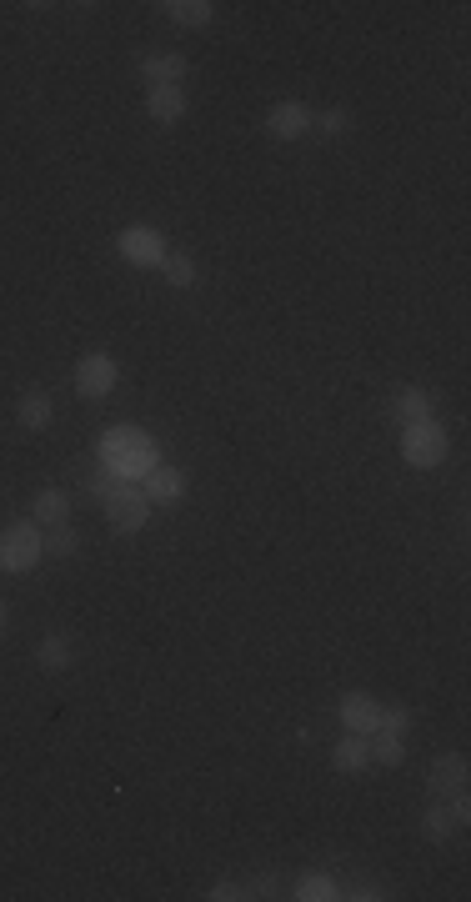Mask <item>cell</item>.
I'll use <instances>...</instances> for the list:
<instances>
[{"label":"cell","mask_w":471,"mask_h":902,"mask_svg":"<svg viewBox=\"0 0 471 902\" xmlns=\"http://www.w3.org/2000/svg\"><path fill=\"white\" fill-rule=\"evenodd\" d=\"M341 897H351V902H381L386 892H381L376 882H356V887H351V892H341Z\"/></svg>","instance_id":"cell-29"},{"label":"cell","mask_w":471,"mask_h":902,"mask_svg":"<svg viewBox=\"0 0 471 902\" xmlns=\"http://www.w3.org/2000/svg\"><path fill=\"white\" fill-rule=\"evenodd\" d=\"M36 662H41L46 672H66V667H71V642H66L61 632L41 637V647H36Z\"/></svg>","instance_id":"cell-18"},{"label":"cell","mask_w":471,"mask_h":902,"mask_svg":"<svg viewBox=\"0 0 471 902\" xmlns=\"http://www.w3.org/2000/svg\"><path fill=\"white\" fill-rule=\"evenodd\" d=\"M141 76H146V86H181L186 81V61L171 56V51H146L141 56Z\"/></svg>","instance_id":"cell-9"},{"label":"cell","mask_w":471,"mask_h":902,"mask_svg":"<svg viewBox=\"0 0 471 902\" xmlns=\"http://www.w3.org/2000/svg\"><path fill=\"white\" fill-rule=\"evenodd\" d=\"M121 482H126V477H116V472H111V467L101 462V467H96V472L86 477V497H91V502H106V497H111V492H116Z\"/></svg>","instance_id":"cell-24"},{"label":"cell","mask_w":471,"mask_h":902,"mask_svg":"<svg viewBox=\"0 0 471 902\" xmlns=\"http://www.w3.org/2000/svg\"><path fill=\"white\" fill-rule=\"evenodd\" d=\"M206 897H211V902H236V897H246V882H216Z\"/></svg>","instance_id":"cell-28"},{"label":"cell","mask_w":471,"mask_h":902,"mask_svg":"<svg viewBox=\"0 0 471 902\" xmlns=\"http://www.w3.org/2000/svg\"><path fill=\"white\" fill-rule=\"evenodd\" d=\"M16 416H21V426H26V431H46V426L56 421V406H51V396H46V391H26V396H21V406H16Z\"/></svg>","instance_id":"cell-15"},{"label":"cell","mask_w":471,"mask_h":902,"mask_svg":"<svg viewBox=\"0 0 471 902\" xmlns=\"http://www.w3.org/2000/svg\"><path fill=\"white\" fill-rule=\"evenodd\" d=\"M401 462L416 467V472H431V467L446 462V431H441V421H416V426H406V436H401Z\"/></svg>","instance_id":"cell-2"},{"label":"cell","mask_w":471,"mask_h":902,"mask_svg":"<svg viewBox=\"0 0 471 902\" xmlns=\"http://www.w3.org/2000/svg\"><path fill=\"white\" fill-rule=\"evenodd\" d=\"M41 562V522H11L0 532V572H31Z\"/></svg>","instance_id":"cell-3"},{"label":"cell","mask_w":471,"mask_h":902,"mask_svg":"<svg viewBox=\"0 0 471 902\" xmlns=\"http://www.w3.org/2000/svg\"><path fill=\"white\" fill-rule=\"evenodd\" d=\"M66 517H71V497L56 492V487H46V492L36 497V522H41V527H66Z\"/></svg>","instance_id":"cell-17"},{"label":"cell","mask_w":471,"mask_h":902,"mask_svg":"<svg viewBox=\"0 0 471 902\" xmlns=\"http://www.w3.org/2000/svg\"><path fill=\"white\" fill-rule=\"evenodd\" d=\"M146 497L161 502V507H171V502L186 497V477H181L176 467H161V462H156V467L146 472Z\"/></svg>","instance_id":"cell-10"},{"label":"cell","mask_w":471,"mask_h":902,"mask_svg":"<svg viewBox=\"0 0 471 902\" xmlns=\"http://www.w3.org/2000/svg\"><path fill=\"white\" fill-rule=\"evenodd\" d=\"M101 462L116 472V477H146L151 467H156V441L146 436V431H136V426H111L106 436H101Z\"/></svg>","instance_id":"cell-1"},{"label":"cell","mask_w":471,"mask_h":902,"mask_svg":"<svg viewBox=\"0 0 471 902\" xmlns=\"http://www.w3.org/2000/svg\"><path fill=\"white\" fill-rule=\"evenodd\" d=\"M116 381H121V366H116L106 351H91V356H81V361H76V391H81L86 401L111 396V391H116Z\"/></svg>","instance_id":"cell-5"},{"label":"cell","mask_w":471,"mask_h":902,"mask_svg":"<svg viewBox=\"0 0 471 902\" xmlns=\"http://www.w3.org/2000/svg\"><path fill=\"white\" fill-rule=\"evenodd\" d=\"M116 246H121V256H126L131 266H161V261L171 256V246H166V236H161L156 226H126V231L116 236Z\"/></svg>","instance_id":"cell-6"},{"label":"cell","mask_w":471,"mask_h":902,"mask_svg":"<svg viewBox=\"0 0 471 902\" xmlns=\"http://www.w3.org/2000/svg\"><path fill=\"white\" fill-rule=\"evenodd\" d=\"M311 126H321V136H341V131L351 126V116H346L341 106H331V111H321V116H316Z\"/></svg>","instance_id":"cell-26"},{"label":"cell","mask_w":471,"mask_h":902,"mask_svg":"<svg viewBox=\"0 0 471 902\" xmlns=\"http://www.w3.org/2000/svg\"><path fill=\"white\" fill-rule=\"evenodd\" d=\"M161 11H166L176 26H186V31H201V26H211V16H216L211 0H166Z\"/></svg>","instance_id":"cell-14"},{"label":"cell","mask_w":471,"mask_h":902,"mask_svg":"<svg viewBox=\"0 0 471 902\" xmlns=\"http://www.w3.org/2000/svg\"><path fill=\"white\" fill-rule=\"evenodd\" d=\"M0 632H6V602H0Z\"/></svg>","instance_id":"cell-30"},{"label":"cell","mask_w":471,"mask_h":902,"mask_svg":"<svg viewBox=\"0 0 471 902\" xmlns=\"http://www.w3.org/2000/svg\"><path fill=\"white\" fill-rule=\"evenodd\" d=\"M41 552H46V557H76V552H81V537H76L71 527H51V532H41Z\"/></svg>","instance_id":"cell-22"},{"label":"cell","mask_w":471,"mask_h":902,"mask_svg":"<svg viewBox=\"0 0 471 902\" xmlns=\"http://www.w3.org/2000/svg\"><path fill=\"white\" fill-rule=\"evenodd\" d=\"M146 111H151V121H161V126L181 121V116H186L181 86H151V91H146Z\"/></svg>","instance_id":"cell-12"},{"label":"cell","mask_w":471,"mask_h":902,"mask_svg":"<svg viewBox=\"0 0 471 902\" xmlns=\"http://www.w3.org/2000/svg\"><path fill=\"white\" fill-rule=\"evenodd\" d=\"M406 727H411V712H406V707H381V717H376V732H396V737H401Z\"/></svg>","instance_id":"cell-25"},{"label":"cell","mask_w":471,"mask_h":902,"mask_svg":"<svg viewBox=\"0 0 471 902\" xmlns=\"http://www.w3.org/2000/svg\"><path fill=\"white\" fill-rule=\"evenodd\" d=\"M161 276H166L171 286H191L201 271H196V261H191V256H176V251H171V256L161 261Z\"/></svg>","instance_id":"cell-23"},{"label":"cell","mask_w":471,"mask_h":902,"mask_svg":"<svg viewBox=\"0 0 471 902\" xmlns=\"http://www.w3.org/2000/svg\"><path fill=\"white\" fill-rule=\"evenodd\" d=\"M366 747H371V762H381V767H396L406 757V742L396 732H366Z\"/></svg>","instance_id":"cell-19"},{"label":"cell","mask_w":471,"mask_h":902,"mask_svg":"<svg viewBox=\"0 0 471 902\" xmlns=\"http://www.w3.org/2000/svg\"><path fill=\"white\" fill-rule=\"evenodd\" d=\"M391 416H396L401 426L431 421V396H426L421 386H406V391H396V401H391Z\"/></svg>","instance_id":"cell-13"},{"label":"cell","mask_w":471,"mask_h":902,"mask_svg":"<svg viewBox=\"0 0 471 902\" xmlns=\"http://www.w3.org/2000/svg\"><path fill=\"white\" fill-rule=\"evenodd\" d=\"M376 717H381V707L366 697V692H346L341 697V722H346V732H376Z\"/></svg>","instance_id":"cell-11"},{"label":"cell","mask_w":471,"mask_h":902,"mask_svg":"<svg viewBox=\"0 0 471 902\" xmlns=\"http://www.w3.org/2000/svg\"><path fill=\"white\" fill-rule=\"evenodd\" d=\"M246 897H281V877L276 872H261L246 882Z\"/></svg>","instance_id":"cell-27"},{"label":"cell","mask_w":471,"mask_h":902,"mask_svg":"<svg viewBox=\"0 0 471 902\" xmlns=\"http://www.w3.org/2000/svg\"><path fill=\"white\" fill-rule=\"evenodd\" d=\"M331 762H336V772H361V767L371 762V747H366V737H361V732H346V737L331 747Z\"/></svg>","instance_id":"cell-16"},{"label":"cell","mask_w":471,"mask_h":902,"mask_svg":"<svg viewBox=\"0 0 471 902\" xmlns=\"http://www.w3.org/2000/svg\"><path fill=\"white\" fill-rule=\"evenodd\" d=\"M426 787H431V797H451V792H461V787H466V757H461V752L436 757V762H431V772H426Z\"/></svg>","instance_id":"cell-8"},{"label":"cell","mask_w":471,"mask_h":902,"mask_svg":"<svg viewBox=\"0 0 471 902\" xmlns=\"http://www.w3.org/2000/svg\"><path fill=\"white\" fill-rule=\"evenodd\" d=\"M296 897H301V902H336L341 887H336L326 872H306V877L296 882Z\"/></svg>","instance_id":"cell-21"},{"label":"cell","mask_w":471,"mask_h":902,"mask_svg":"<svg viewBox=\"0 0 471 902\" xmlns=\"http://www.w3.org/2000/svg\"><path fill=\"white\" fill-rule=\"evenodd\" d=\"M101 507H106V522H111L121 537H136V532L151 522V497H146L141 487H131V482H121Z\"/></svg>","instance_id":"cell-4"},{"label":"cell","mask_w":471,"mask_h":902,"mask_svg":"<svg viewBox=\"0 0 471 902\" xmlns=\"http://www.w3.org/2000/svg\"><path fill=\"white\" fill-rule=\"evenodd\" d=\"M311 121H316L311 106H301V101H276L271 116H266V131H271L276 141H301V136L311 131Z\"/></svg>","instance_id":"cell-7"},{"label":"cell","mask_w":471,"mask_h":902,"mask_svg":"<svg viewBox=\"0 0 471 902\" xmlns=\"http://www.w3.org/2000/svg\"><path fill=\"white\" fill-rule=\"evenodd\" d=\"M421 832H426L431 842H446V837L456 832V817H451V807H446L441 797H436V802L426 807V817H421Z\"/></svg>","instance_id":"cell-20"}]
</instances>
